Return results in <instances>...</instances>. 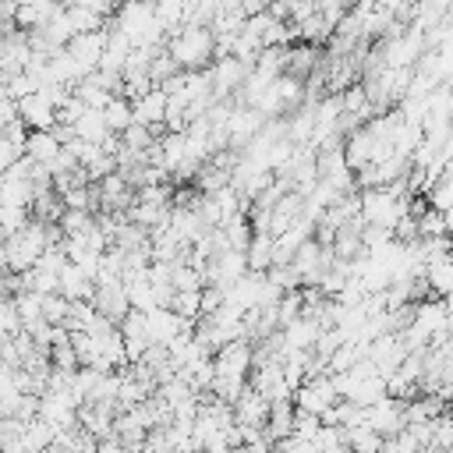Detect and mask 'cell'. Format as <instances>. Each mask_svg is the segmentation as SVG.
I'll return each instance as SVG.
<instances>
[{
    "label": "cell",
    "mask_w": 453,
    "mask_h": 453,
    "mask_svg": "<svg viewBox=\"0 0 453 453\" xmlns=\"http://www.w3.org/2000/svg\"><path fill=\"white\" fill-rule=\"evenodd\" d=\"M166 53L177 60L180 71H209L216 60V35L205 25H184L177 35L166 39Z\"/></svg>",
    "instance_id": "6da1fadb"
},
{
    "label": "cell",
    "mask_w": 453,
    "mask_h": 453,
    "mask_svg": "<svg viewBox=\"0 0 453 453\" xmlns=\"http://www.w3.org/2000/svg\"><path fill=\"white\" fill-rule=\"evenodd\" d=\"M92 308L110 319L113 326L124 322V315L131 311V301H127V287H124V276H96V290H92Z\"/></svg>",
    "instance_id": "7a4b0ae2"
},
{
    "label": "cell",
    "mask_w": 453,
    "mask_h": 453,
    "mask_svg": "<svg viewBox=\"0 0 453 453\" xmlns=\"http://www.w3.org/2000/svg\"><path fill=\"white\" fill-rule=\"evenodd\" d=\"M403 403H407V400L382 396L379 403L365 407V425H368L379 439H393V435H400V432L407 428V421H403Z\"/></svg>",
    "instance_id": "3957f363"
},
{
    "label": "cell",
    "mask_w": 453,
    "mask_h": 453,
    "mask_svg": "<svg viewBox=\"0 0 453 453\" xmlns=\"http://www.w3.org/2000/svg\"><path fill=\"white\" fill-rule=\"evenodd\" d=\"M336 400H340V396H336V386H333L329 375H315V379H308V382L294 393V407L304 411V414H315V418H322Z\"/></svg>",
    "instance_id": "277c9868"
},
{
    "label": "cell",
    "mask_w": 453,
    "mask_h": 453,
    "mask_svg": "<svg viewBox=\"0 0 453 453\" xmlns=\"http://www.w3.org/2000/svg\"><path fill=\"white\" fill-rule=\"evenodd\" d=\"M64 50H67V57H71L85 74H92V71H99V60H103V53H106V28H103V32L74 35Z\"/></svg>",
    "instance_id": "5b68a950"
},
{
    "label": "cell",
    "mask_w": 453,
    "mask_h": 453,
    "mask_svg": "<svg viewBox=\"0 0 453 453\" xmlns=\"http://www.w3.org/2000/svg\"><path fill=\"white\" fill-rule=\"evenodd\" d=\"M117 329H120V340H124V347H127V361H131V365H138V361L145 357V350H149V347H156V343H152V336H149L145 311H134V308H131Z\"/></svg>",
    "instance_id": "8992f818"
},
{
    "label": "cell",
    "mask_w": 453,
    "mask_h": 453,
    "mask_svg": "<svg viewBox=\"0 0 453 453\" xmlns=\"http://www.w3.org/2000/svg\"><path fill=\"white\" fill-rule=\"evenodd\" d=\"M265 421H269V400L258 393V389H244L234 403V425L237 428H262L265 432Z\"/></svg>",
    "instance_id": "52a82bcc"
},
{
    "label": "cell",
    "mask_w": 453,
    "mask_h": 453,
    "mask_svg": "<svg viewBox=\"0 0 453 453\" xmlns=\"http://www.w3.org/2000/svg\"><path fill=\"white\" fill-rule=\"evenodd\" d=\"M18 117H21V124H25L28 131H53V127H57V106H53L42 92L21 99V103H18Z\"/></svg>",
    "instance_id": "ba28073f"
},
{
    "label": "cell",
    "mask_w": 453,
    "mask_h": 453,
    "mask_svg": "<svg viewBox=\"0 0 453 453\" xmlns=\"http://www.w3.org/2000/svg\"><path fill=\"white\" fill-rule=\"evenodd\" d=\"M425 283H428V290H432L439 301L453 297V251H449V255H439V258H432V262H425Z\"/></svg>",
    "instance_id": "9c48e42d"
},
{
    "label": "cell",
    "mask_w": 453,
    "mask_h": 453,
    "mask_svg": "<svg viewBox=\"0 0 453 453\" xmlns=\"http://www.w3.org/2000/svg\"><path fill=\"white\" fill-rule=\"evenodd\" d=\"M60 152H64V145L57 142V134H53V131H28L25 159H32L35 166H50Z\"/></svg>",
    "instance_id": "30bf717a"
},
{
    "label": "cell",
    "mask_w": 453,
    "mask_h": 453,
    "mask_svg": "<svg viewBox=\"0 0 453 453\" xmlns=\"http://www.w3.org/2000/svg\"><path fill=\"white\" fill-rule=\"evenodd\" d=\"M92 290H96V280L81 269V265H64V273H60V294L74 304V301H92Z\"/></svg>",
    "instance_id": "8fae6325"
},
{
    "label": "cell",
    "mask_w": 453,
    "mask_h": 453,
    "mask_svg": "<svg viewBox=\"0 0 453 453\" xmlns=\"http://www.w3.org/2000/svg\"><path fill=\"white\" fill-rule=\"evenodd\" d=\"M64 4H18V11H14V28H21V32H39L50 18H57V11H60Z\"/></svg>",
    "instance_id": "7c38bea8"
},
{
    "label": "cell",
    "mask_w": 453,
    "mask_h": 453,
    "mask_svg": "<svg viewBox=\"0 0 453 453\" xmlns=\"http://www.w3.org/2000/svg\"><path fill=\"white\" fill-rule=\"evenodd\" d=\"M219 230H223V237H226V248H230V251H248V244L255 241V230H251L248 212H237V216H234V219H226Z\"/></svg>",
    "instance_id": "4fadbf2b"
},
{
    "label": "cell",
    "mask_w": 453,
    "mask_h": 453,
    "mask_svg": "<svg viewBox=\"0 0 453 453\" xmlns=\"http://www.w3.org/2000/svg\"><path fill=\"white\" fill-rule=\"evenodd\" d=\"M103 120H106V131L110 134H124L134 124V110H131V103L124 96H113L106 103V110H103Z\"/></svg>",
    "instance_id": "5bb4252c"
},
{
    "label": "cell",
    "mask_w": 453,
    "mask_h": 453,
    "mask_svg": "<svg viewBox=\"0 0 453 453\" xmlns=\"http://www.w3.org/2000/svg\"><path fill=\"white\" fill-rule=\"evenodd\" d=\"M273 234H255V241L248 244L244 258H248V273H269L273 269Z\"/></svg>",
    "instance_id": "9a60e30c"
},
{
    "label": "cell",
    "mask_w": 453,
    "mask_h": 453,
    "mask_svg": "<svg viewBox=\"0 0 453 453\" xmlns=\"http://www.w3.org/2000/svg\"><path fill=\"white\" fill-rule=\"evenodd\" d=\"M64 237H85L96 230V212H81V209H64V216L57 219Z\"/></svg>",
    "instance_id": "2e32d148"
},
{
    "label": "cell",
    "mask_w": 453,
    "mask_h": 453,
    "mask_svg": "<svg viewBox=\"0 0 453 453\" xmlns=\"http://www.w3.org/2000/svg\"><path fill=\"white\" fill-rule=\"evenodd\" d=\"M110 131H106V120H103V113L99 110H88L78 124H74V138L78 142H88V145H103V138H106Z\"/></svg>",
    "instance_id": "e0dca14e"
},
{
    "label": "cell",
    "mask_w": 453,
    "mask_h": 453,
    "mask_svg": "<svg viewBox=\"0 0 453 453\" xmlns=\"http://www.w3.org/2000/svg\"><path fill=\"white\" fill-rule=\"evenodd\" d=\"M343 432H347V446H350V453H382V446H386V439H379L368 425L343 428Z\"/></svg>",
    "instance_id": "ac0fdd59"
},
{
    "label": "cell",
    "mask_w": 453,
    "mask_h": 453,
    "mask_svg": "<svg viewBox=\"0 0 453 453\" xmlns=\"http://www.w3.org/2000/svg\"><path fill=\"white\" fill-rule=\"evenodd\" d=\"M170 308H173L180 319L198 322V319H202V290H177L173 301H170Z\"/></svg>",
    "instance_id": "d6986e66"
},
{
    "label": "cell",
    "mask_w": 453,
    "mask_h": 453,
    "mask_svg": "<svg viewBox=\"0 0 453 453\" xmlns=\"http://www.w3.org/2000/svg\"><path fill=\"white\" fill-rule=\"evenodd\" d=\"M170 283H173V294H177V290H205V276H202L195 265H188V262H177V265H173Z\"/></svg>",
    "instance_id": "ffe728a7"
},
{
    "label": "cell",
    "mask_w": 453,
    "mask_h": 453,
    "mask_svg": "<svg viewBox=\"0 0 453 453\" xmlns=\"http://www.w3.org/2000/svg\"><path fill=\"white\" fill-rule=\"evenodd\" d=\"M67 315H71V301H67L64 294H46V297H42V319H46L50 326H64Z\"/></svg>",
    "instance_id": "44dd1931"
},
{
    "label": "cell",
    "mask_w": 453,
    "mask_h": 453,
    "mask_svg": "<svg viewBox=\"0 0 453 453\" xmlns=\"http://www.w3.org/2000/svg\"><path fill=\"white\" fill-rule=\"evenodd\" d=\"M319 432H322V421H319L315 414H304V411L294 414V439H301V442H315Z\"/></svg>",
    "instance_id": "7402d4cb"
},
{
    "label": "cell",
    "mask_w": 453,
    "mask_h": 453,
    "mask_svg": "<svg viewBox=\"0 0 453 453\" xmlns=\"http://www.w3.org/2000/svg\"><path fill=\"white\" fill-rule=\"evenodd\" d=\"M21 333V319L11 297H0V336H18Z\"/></svg>",
    "instance_id": "603a6c76"
},
{
    "label": "cell",
    "mask_w": 453,
    "mask_h": 453,
    "mask_svg": "<svg viewBox=\"0 0 453 453\" xmlns=\"http://www.w3.org/2000/svg\"><path fill=\"white\" fill-rule=\"evenodd\" d=\"M21 156H25L21 149H14L7 138H0V177H4V173H7V170H11V166L21 159Z\"/></svg>",
    "instance_id": "cb8c5ba5"
},
{
    "label": "cell",
    "mask_w": 453,
    "mask_h": 453,
    "mask_svg": "<svg viewBox=\"0 0 453 453\" xmlns=\"http://www.w3.org/2000/svg\"><path fill=\"white\" fill-rule=\"evenodd\" d=\"M96 453H127V449H124V442H120L117 435H110V439H99Z\"/></svg>",
    "instance_id": "d4e9b609"
},
{
    "label": "cell",
    "mask_w": 453,
    "mask_h": 453,
    "mask_svg": "<svg viewBox=\"0 0 453 453\" xmlns=\"http://www.w3.org/2000/svg\"><path fill=\"white\" fill-rule=\"evenodd\" d=\"M226 453H251V449H248V446H244V442H241V446H230V449H226Z\"/></svg>",
    "instance_id": "484cf974"
},
{
    "label": "cell",
    "mask_w": 453,
    "mask_h": 453,
    "mask_svg": "<svg viewBox=\"0 0 453 453\" xmlns=\"http://www.w3.org/2000/svg\"><path fill=\"white\" fill-rule=\"evenodd\" d=\"M446 411H449V418H453V400H449V403H446Z\"/></svg>",
    "instance_id": "4316f807"
},
{
    "label": "cell",
    "mask_w": 453,
    "mask_h": 453,
    "mask_svg": "<svg viewBox=\"0 0 453 453\" xmlns=\"http://www.w3.org/2000/svg\"><path fill=\"white\" fill-rule=\"evenodd\" d=\"M0 340H4V336H0Z\"/></svg>",
    "instance_id": "83f0119b"
}]
</instances>
